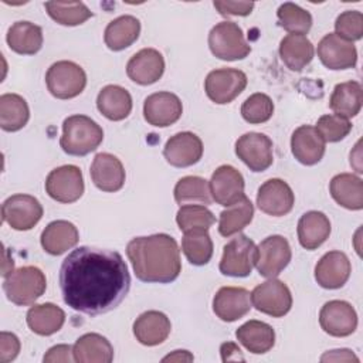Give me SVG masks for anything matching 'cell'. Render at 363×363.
I'll use <instances>...</instances> for the list:
<instances>
[{
  "label": "cell",
  "mask_w": 363,
  "mask_h": 363,
  "mask_svg": "<svg viewBox=\"0 0 363 363\" xmlns=\"http://www.w3.org/2000/svg\"><path fill=\"white\" fill-rule=\"evenodd\" d=\"M130 275L116 251L79 247L71 251L60 268L64 302L85 315H101L116 308L128 295Z\"/></svg>",
  "instance_id": "cell-1"
},
{
  "label": "cell",
  "mask_w": 363,
  "mask_h": 363,
  "mask_svg": "<svg viewBox=\"0 0 363 363\" xmlns=\"http://www.w3.org/2000/svg\"><path fill=\"white\" fill-rule=\"evenodd\" d=\"M126 254L138 279L169 284L182 272L180 250L169 234L136 237L126 245Z\"/></svg>",
  "instance_id": "cell-2"
},
{
  "label": "cell",
  "mask_w": 363,
  "mask_h": 363,
  "mask_svg": "<svg viewBox=\"0 0 363 363\" xmlns=\"http://www.w3.org/2000/svg\"><path fill=\"white\" fill-rule=\"evenodd\" d=\"M104 139L102 128L85 115L68 116L62 123L60 146L71 156H85L94 152Z\"/></svg>",
  "instance_id": "cell-3"
},
{
  "label": "cell",
  "mask_w": 363,
  "mask_h": 363,
  "mask_svg": "<svg viewBox=\"0 0 363 363\" xmlns=\"http://www.w3.org/2000/svg\"><path fill=\"white\" fill-rule=\"evenodd\" d=\"M47 288L44 272L33 265L21 267L4 278L3 291L7 299L18 306L34 303Z\"/></svg>",
  "instance_id": "cell-4"
},
{
  "label": "cell",
  "mask_w": 363,
  "mask_h": 363,
  "mask_svg": "<svg viewBox=\"0 0 363 363\" xmlns=\"http://www.w3.org/2000/svg\"><path fill=\"white\" fill-rule=\"evenodd\" d=\"M208 47L214 57L224 61L242 60L251 52L244 33L234 21H221L208 33Z\"/></svg>",
  "instance_id": "cell-5"
},
{
  "label": "cell",
  "mask_w": 363,
  "mask_h": 363,
  "mask_svg": "<svg viewBox=\"0 0 363 363\" xmlns=\"http://www.w3.org/2000/svg\"><path fill=\"white\" fill-rule=\"evenodd\" d=\"M45 84L52 96L71 99L84 91L86 75L85 71L72 61H57L48 68Z\"/></svg>",
  "instance_id": "cell-6"
},
{
  "label": "cell",
  "mask_w": 363,
  "mask_h": 363,
  "mask_svg": "<svg viewBox=\"0 0 363 363\" xmlns=\"http://www.w3.org/2000/svg\"><path fill=\"white\" fill-rule=\"evenodd\" d=\"M257 245L251 238L238 234L224 245L220 272L228 277H247L257 262Z\"/></svg>",
  "instance_id": "cell-7"
},
{
  "label": "cell",
  "mask_w": 363,
  "mask_h": 363,
  "mask_svg": "<svg viewBox=\"0 0 363 363\" xmlns=\"http://www.w3.org/2000/svg\"><path fill=\"white\" fill-rule=\"evenodd\" d=\"M251 303L257 311L265 315L281 318L289 312L292 306V295L282 281L269 278L252 289Z\"/></svg>",
  "instance_id": "cell-8"
},
{
  "label": "cell",
  "mask_w": 363,
  "mask_h": 363,
  "mask_svg": "<svg viewBox=\"0 0 363 363\" xmlns=\"http://www.w3.org/2000/svg\"><path fill=\"white\" fill-rule=\"evenodd\" d=\"M247 86V75L235 68H220L208 72L204 81L207 96L218 104H230Z\"/></svg>",
  "instance_id": "cell-9"
},
{
  "label": "cell",
  "mask_w": 363,
  "mask_h": 363,
  "mask_svg": "<svg viewBox=\"0 0 363 363\" xmlns=\"http://www.w3.org/2000/svg\"><path fill=\"white\" fill-rule=\"evenodd\" d=\"M47 194L60 203H74L84 193V179L79 167L64 164L51 170L45 179Z\"/></svg>",
  "instance_id": "cell-10"
},
{
  "label": "cell",
  "mask_w": 363,
  "mask_h": 363,
  "mask_svg": "<svg viewBox=\"0 0 363 363\" xmlns=\"http://www.w3.org/2000/svg\"><path fill=\"white\" fill-rule=\"evenodd\" d=\"M43 217V206L30 194H14L1 204V218L11 228L27 231Z\"/></svg>",
  "instance_id": "cell-11"
},
{
  "label": "cell",
  "mask_w": 363,
  "mask_h": 363,
  "mask_svg": "<svg viewBox=\"0 0 363 363\" xmlns=\"http://www.w3.org/2000/svg\"><path fill=\"white\" fill-rule=\"evenodd\" d=\"M255 267L259 275L265 278H275L279 275L291 261L292 252L289 242L282 235H269L257 247Z\"/></svg>",
  "instance_id": "cell-12"
},
{
  "label": "cell",
  "mask_w": 363,
  "mask_h": 363,
  "mask_svg": "<svg viewBox=\"0 0 363 363\" xmlns=\"http://www.w3.org/2000/svg\"><path fill=\"white\" fill-rule=\"evenodd\" d=\"M235 155L252 172H264L274 162L272 140L258 132H248L235 142Z\"/></svg>",
  "instance_id": "cell-13"
},
{
  "label": "cell",
  "mask_w": 363,
  "mask_h": 363,
  "mask_svg": "<svg viewBox=\"0 0 363 363\" xmlns=\"http://www.w3.org/2000/svg\"><path fill=\"white\" fill-rule=\"evenodd\" d=\"M320 328L330 336L345 337L357 328V315L354 308L346 301H329L319 312Z\"/></svg>",
  "instance_id": "cell-14"
},
{
  "label": "cell",
  "mask_w": 363,
  "mask_h": 363,
  "mask_svg": "<svg viewBox=\"0 0 363 363\" xmlns=\"http://www.w3.org/2000/svg\"><path fill=\"white\" fill-rule=\"evenodd\" d=\"M210 193L213 200L221 206H231L241 200L244 194V177L230 164H223L216 169L210 179Z\"/></svg>",
  "instance_id": "cell-15"
},
{
  "label": "cell",
  "mask_w": 363,
  "mask_h": 363,
  "mask_svg": "<svg viewBox=\"0 0 363 363\" xmlns=\"http://www.w3.org/2000/svg\"><path fill=\"white\" fill-rule=\"evenodd\" d=\"M295 203V196L289 184L281 179H269L257 193L258 208L269 216L281 217L288 214Z\"/></svg>",
  "instance_id": "cell-16"
},
{
  "label": "cell",
  "mask_w": 363,
  "mask_h": 363,
  "mask_svg": "<svg viewBox=\"0 0 363 363\" xmlns=\"http://www.w3.org/2000/svg\"><path fill=\"white\" fill-rule=\"evenodd\" d=\"M183 106L177 95L172 92H155L145 99L143 116L149 125L166 128L173 125L182 116Z\"/></svg>",
  "instance_id": "cell-17"
},
{
  "label": "cell",
  "mask_w": 363,
  "mask_h": 363,
  "mask_svg": "<svg viewBox=\"0 0 363 363\" xmlns=\"http://www.w3.org/2000/svg\"><path fill=\"white\" fill-rule=\"evenodd\" d=\"M318 57L329 69L353 68L357 62V51L353 43L346 41L335 33L326 34L318 44Z\"/></svg>",
  "instance_id": "cell-18"
},
{
  "label": "cell",
  "mask_w": 363,
  "mask_h": 363,
  "mask_svg": "<svg viewBox=\"0 0 363 363\" xmlns=\"http://www.w3.org/2000/svg\"><path fill=\"white\" fill-rule=\"evenodd\" d=\"M163 156L174 167L193 166L203 156V142L191 132L176 133L166 142Z\"/></svg>",
  "instance_id": "cell-19"
},
{
  "label": "cell",
  "mask_w": 363,
  "mask_h": 363,
  "mask_svg": "<svg viewBox=\"0 0 363 363\" xmlns=\"http://www.w3.org/2000/svg\"><path fill=\"white\" fill-rule=\"evenodd\" d=\"M251 309V294L240 286H223L213 299L214 313L224 322H234Z\"/></svg>",
  "instance_id": "cell-20"
},
{
  "label": "cell",
  "mask_w": 363,
  "mask_h": 363,
  "mask_svg": "<svg viewBox=\"0 0 363 363\" xmlns=\"http://www.w3.org/2000/svg\"><path fill=\"white\" fill-rule=\"evenodd\" d=\"M164 72L163 55L155 48L138 51L126 64L128 77L139 85L155 84Z\"/></svg>",
  "instance_id": "cell-21"
},
{
  "label": "cell",
  "mask_w": 363,
  "mask_h": 363,
  "mask_svg": "<svg viewBox=\"0 0 363 363\" xmlns=\"http://www.w3.org/2000/svg\"><path fill=\"white\" fill-rule=\"evenodd\" d=\"M350 271V261L345 252L329 251L318 261L315 279L322 288L337 289L347 282Z\"/></svg>",
  "instance_id": "cell-22"
},
{
  "label": "cell",
  "mask_w": 363,
  "mask_h": 363,
  "mask_svg": "<svg viewBox=\"0 0 363 363\" xmlns=\"http://www.w3.org/2000/svg\"><path fill=\"white\" fill-rule=\"evenodd\" d=\"M325 143L315 126L302 125L292 133L291 150L299 163L312 166L323 157Z\"/></svg>",
  "instance_id": "cell-23"
},
{
  "label": "cell",
  "mask_w": 363,
  "mask_h": 363,
  "mask_svg": "<svg viewBox=\"0 0 363 363\" xmlns=\"http://www.w3.org/2000/svg\"><path fill=\"white\" fill-rule=\"evenodd\" d=\"M91 179L99 190L113 193L121 190L125 183V169L116 156L98 153L91 164Z\"/></svg>",
  "instance_id": "cell-24"
},
{
  "label": "cell",
  "mask_w": 363,
  "mask_h": 363,
  "mask_svg": "<svg viewBox=\"0 0 363 363\" xmlns=\"http://www.w3.org/2000/svg\"><path fill=\"white\" fill-rule=\"evenodd\" d=\"M170 320L159 311H147L139 315L133 323V335L136 340L145 346H156L163 343L170 335Z\"/></svg>",
  "instance_id": "cell-25"
},
{
  "label": "cell",
  "mask_w": 363,
  "mask_h": 363,
  "mask_svg": "<svg viewBox=\"0 0 363 363\" xmlns=\"http://www.w3.org/2000/svg\"><path fill=\"white\" fill-rule=\"evenodd\" d=\"M79 238L77 227L67 220L50 223L41 233V247L51 255H60L77 245Z\"/></svg>",
  "instance_id": "cell-26"
},
{
  "label": "cell",
  "mask_w": 363,
  "mask_h": 363,
  "mask_svg": "<svg viewBox=\"0 0 363 363\" xmlns=\"http://www.w3.org/2000/svg\"><path fill=\"white\" fill-rule=\"evenodd\" d=\"M74 360L78 363H111L113 347L99 333H85L72 346Z\"/></svg>",
  "instance_id": "cell-27"
},
{
  "label": "cell",
  "mask_w": 363,
  "mask_h": 363,
  "mask_svg": "<svg viewBox=\"0 0 363 363\" xmlns=\"http://www.w3.org/2000/svg\"><path fill=\"white\" fill-rule=\"evenodd\" d=\"M333 200L349 210L363 208V182L352 173L336 174L329 184Z\"/></svg>",
  "instance_id": "cell-28"
},
{
  "label": "cell",
  "mask_w": 363,
  "mask_h": 363,
  "mask_svg": "<svg viewBox=\"0 0 363 363\" xmlns=\"http://www.w3.org/2000/svg\"><path fill=\"white\" fill-rule=\"evenodd\" d=\"M96 108L109 121H122L132 111V96L119 85H106L96 96Z\"/></svg>",
  "instance_id": "cell-29"
},
{
  "label": "cell",
  "mask_w": 363,
  "mask_h": 363,
  "mask_svg": "<svg viewBox=\"0 0 363 363\" xmlns=\"http://www.w3.org/2000/svg\"><path fill=\"white\" fill-rule=\"evenodd\" d=\"M330 234V221L320 211H308L298 221V238L303 248L320 247Z\"/></svg>",
  "instance_id": "cell-30"
},
{
  "label": "cell",
  "mask_w": 363,
  "mask_h": 363,
  "mask_svg": "<svg viewBox=\"0 0 363 363\" xmlns=\"http://www.w3.org/2000/svg\"><path fill=\"white\" fill-rule=\"evenodd\" d=\"M235 336L247 350L255 354L267 353L275 343V332L272 326L255 319L241 325L237 329Z\"/></svg>",
  "instance_id": "cell-31"
},
{
  "label": "cell",
  "mask_w": 363,
  "mask_h": 363,
  "mask_svg": "<svg viewBox=\"0 0 363 363\" xmlns=\"http://www.w3.org/2000/svg\"><path fill=\"white\" fill-rule=\"evenodd\" d=\"M7 44L10 50L23 55H33L43 45V30L30 21H16L7 31Z\"/></svg>",
  "instance_id": "cell-32"
},
{
  "label": "cell",
  "mask_w": 363,
  "mask_h": 363,
  "mask_svg": "<svg viewBox=\"0 0 363 363\" xmlns=\"http://www.w3.org/2000/svg\"><path fill=\"white\" fill-rule=\"evenodd\" d=\"M65 322V312L54 303H38L28 309L27 325L41 336H50L58 332Z\"/></svg>",
  "instance_id": "cell-33"
},
{
  "label": "cell",
  "mask_w": 363,
  "mask_h": 363,
  "mask_svg": "<svg viewBox=\"0 0 363 363\" xmlns=\"http://www.w3.org/2000/svg\"><path fill=\"white\" fill-rule=\"evenodd\" d=\"M313 45L302 34H288L279 43V55L291 71H301L313 58Z\"/></svg>",
  "instance_id": "cell-34"
},
{
  "label": "cell",
  "mask_w": 363,
  "mask_h": 363,
  "mask_svg": "<svg viewBox=\"0 0 363 363\" xmlns=\"http://www.w3.org/2000/svg\"><path fill=\"white\" fill-rule=\"evenodd\" d=\"M363 104L362 85L357 81L340 82L333 88L329 99L330 109L346 119L356 116Z\"/></svg>",
  "instance_id": "cell-35"
},
{
  "label": "cell",
  "mask_w": 363,
  "mask_h": 363,
  "mask_svg": "<svg viewBox=\"0 0 363 363\" xmlns=\"http://www.w3.org/2000/svg\"><path fill=\"white\" fill-rule=\"evenodd\" d=\"M140 33V23L133 16H121L112 20L104 34L105 44L112 51H121L132 45Z\"/></svg>",
  "instance_id": "cell-36"
},
{
  "label": "cell",
  "mask_w": 363,
  "mask_h": 363,
  "mask_svg": "<svg viewBox=\"0 0 363 363\" xmlns=\"http://www.w3.org/2000/svg\"><path fill=\"white\" fill-rule=\"evenodd\" d=\"M30 118L26 99L17 94H3L0 96V126L6 132L20 130Z\"/></svg>",
  "instance_id": "cell-37"
},
{
  "label": "cell",
  "mask_w": 363,
  "mask_h": 363,
  "mask_svg": "<svg viewBox=\"0 0 363 363\" xmlns=\"http://www.w3.org/2000/svg\"><path fill=\"white\" fill-rule=\"evenodd\" d=\"M254 216V206L251 200L244 196L237 203L228 206L227 210L220 213L218 220V233L223 237H231L240 233L244 227H247Z\"/></svg>",
  "instance_id": "cell-38"
},
{
  "label": "cell",
  "mask_w": 363,
  "mask_h": 363,
  "mask_svg": "<svg viewBox=\"0 0 363 363\" xmlns=\"http://www.w3.org/2000/svg\"><path fill=\"white\" fill-rule=\"evenodd\" d=\"M182 251L193 265H206L213 255V241L207 230L186 231L182 240Z\"/></svg>",
  "instance_id": "cell-39"
},
{
  "label": "cell",
  "mask_w": 363,
  "mask_h": 363,
  "mask_svg": "<svg viewBox=\"0 0 363 363\" xmlns=\"http://www.w3.org/2000/svg\"><path fill=\"white\" fill-rule=\"evenodd\" d=\"M174 200L177 204L200 203L210 204L213 201L210 184L199 176H184L174 186Z\"/></svg>",
  "instance_id": "cell-40"
},
{
  "label": "cell",
  "mask_w": 363,
  "mask_h": 363,
  "mask_svg": "<svg viewBox=\"0 0 363 363\" xmlns=\"http://www.w3.org/2000/svg\"><path fill=\"white\" fill-rule=\"evenodd\" d=\"M45 10L61 26H78L92 17V11L82 1H47Z\"/></svg>",
  "instance_id": "cell-41"
},
{
  "label": "cell",
  "mask_w": 363,
  "mask_h": 363,
  "mask_svg": "<svg viewBox=\"0 0 363 363\" xmlns=\"http://www.w3.org/2000/svg\"><path fill=\"white\" fill-rule=\"evenodd\" d=\"M176 223L183 233L193 230H208L216 223V217L206 206L184 204L180 206L176 214Z\"/></svg>",
  "instance_id": "cell-42"
},
{
  "label": "cell",
  "mask_w": 363,
  "mask_h": 363,
  "mask_svg": "<svg viewBox=\"0 0 363 363\" xmlns=\"http://www.w3.org/2000/svg\"><path fill=\"white\" fill-rule=\"evenodd\" d=\"M279 26L289 34H306L312 26V16L309 11L303 10L295 3H284L279 6L278 11Z\"/></svg>",
  "instance_id": "cell-43"
},
{
  "label": "cell",
  "mask_w": 363,
  "mask_h": 363,
  "mask_svg": "<svg viewBox=\"0 0 363 363\" xmlns=\"http://www.w3.org/2000/svg\"><path fill=\"white\" fill-rule=\"evenodd\" d=\"M274 113V102L272 99L261 92L252 94L248 96L241 106V116L244 121L252 125L267 122Z\"/></svg>",
  "instance_id": "cell-44"
},
{
  "label": "cell",
  "mask_w": 363,
  "mask_h": 363,
  "mask_svg": "<svg viewBox=\"0 0 363 363\" xmlns=\"http://www.w3.org/2000/svg\"><path fill=\"white\" fill-rule=\"evenodd\" d=\"M315 128L325 142H339L349 135L352 130V123L343 116L330 113L320 116Z\"/></svg>",
  "instance_id": "cell-45"
},
{
  "label": "cell",
  "mask_w": 363,
  "mask_h": 363,
  "mask_svg": "<svg viewBox=\"0 0 363 363\" xmlns=\"http://www.w3.org/2000/svg\"><path fill=\"white\" fill-rule=\"evenodd\" d=\"M335 34L346 41L360 40L363 35V14L357 10L343 11L335 21Z\"/></svg>",
  "instance_id": "cell-46"
},
{
  "label": "cell",
  "mask_w": 363,
  "mask_h": 363,
  "mask_svg": "<svg viewBox=\"0 0 363 363\" xmlns=\"http://www.w3.org/2000/svg\"><path fill=\"white\" fill-rule=\"evenodd\" d=\"M20 352V340L14 333H0V362L9 363L17 357Z\"/></svg>",
  "instance_id": "cell-47"
},
{
  "label": "cell",
  "mask_w": 363,
  "mask_h": 363,
  "mask_svg": "<svg viewBox=\"0 0 363 363\" xmlns=\"http://www.w3.org/2000/svg\"><path fill=\"white\" fill-rule=\"evenodd\" d=\"M213 6L224 17L248 16L254 9L252 1H214Z\"/></svg>",
  "instance_id": "cell-48"
},
{
  "label": "cell",
  "mask_w": 363,
  "mask_h": 363,
  "mask_svg": "<svg viewBox=\"0 0 363 363\" xmlns=\"http://www.w3.org/2000/svg\"><path fill=\"white\" fill-rule=\"evenodd\" d=\"M44 362L47 363H54V362H75L74 360V353L72 347L69 345H57L48 349V352L43 357Z\"/></svg>",
  "instance_id": "cell-49"
},
{
  "label": "cell",
  "mask_w": 363,
  "mask_h": 363,
  "mask_svg": "<svg viewBox=\"0 0 363 363\" xmlns=\"http://www.w3.org/2000/svg\"><path fill=\"white\" fill-rule=\"evenodd\" d=\"M322 362H359L357 356L349 350V349H337V350H330L328 353H325L320 357Z\"/></svg>",
  "instance_id": "cell-50"
},
{
  "label": "cell",
  "mask_w": 363,
  "mask_h": 363,
  "mask_svg": "<svg viewBox=\"0 0 363 363\" xmlns=\"http://www.w3.org/2000/svg\"><path fill=\"white\" fill-rule=\"evenodd\" d=\"M233 354L238 356L241 360H244V357L241 356V350L234 345V343H223L221 345V356H223V362H228V360H234Z\"/></svg>",
  "instance_id": "cell-51"
},
{
  "label": "cell",
  "mask_w": 363,
  "mask_h": 363,
  "mask_svg": "<svg viewBox=\"0 0 363 363\" xmlns=\"http://www.w3.org/2000/svg\"><path fill=\"white\" fill-rule=\"evenodd\" d=\"M163 362H193V354L187 350H174L172 354H167L162 359Z\"/></svg>",
  "instance_id": "cell-52"
},
{
  "label": "cell",
  "mask_w": 363,
  "mask_h": 363,
  "mask_svg": "<svg viewBox=\"0 0 363 363\" xmlns=\"http://www.w3.org/2000/svg\"><path fill=\"white\" fill-rule=\"evenodd\" d=\"M3 272L1 275L6 278L7 275H10L14 269V262H13V258H9V251L7 248H3Z\"/></svg>",
  "instance_id": "cell-53"
}]
</instances>
